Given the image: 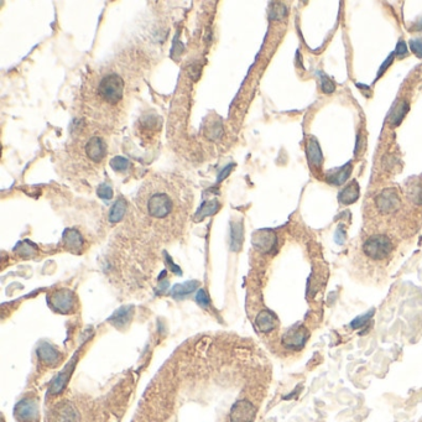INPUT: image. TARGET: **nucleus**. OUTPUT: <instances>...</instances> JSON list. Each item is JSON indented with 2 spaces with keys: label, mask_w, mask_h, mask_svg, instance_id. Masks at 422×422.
I'll return each mask as SVG.
<instances>
[{
  "label": "nucleus",
  "mask_w": 422,
  "mask_h": 422,
  "mask_svg": "<svg viewBox=\"0 0 422 422\" xmlns=\"http://www.w3.org/2000/svg\"><path fill=\"white\" fill-rule=\"evenodd\" d=\"M308 339V331L303 326L297 325L283 336V343L289 349H301Z\"/></svg>",
  "instance_id": "obj_5"
},
{
  "label": "nucleus",
  "mask_w": 422,
  "mask_h": 422,
  "mask_svg": "<svg viewBox=\"0 0 422 422\" xmlns=\"http://www.w3.org/2000/svg\"><path fill=\"white\" fill-rule=\"evenodd\" d=\"M232 168H233V165H230V166H229V167H228V166H227V167H226V168H224V170H223V171H222V172H221V176H219V179H218V182H221V181H222V180H223V179H224V177H227V175H228V173H229V172H230V170H232Z\"/></svg>",
  "instance_id": "obj_36"
},
{
  "label": "nucleus",
  "mask_w": 422,
  "mask_h": 422,
  "mask_svg": "<svg viewBox=\"0 0 422 422\" xmlns=\"http://www.w3.org/2000/svg\"><path fill=\"white\" fill-rule=\"evenodd\" d=\"M98 196L103 199H111L113 196V191L108 185H100L98 187Z\"/></svg>",
  "instance_id": "obj_30"
},
{
  "label": "nucleus",
  "mask_w": 422,
  "mask_h": 422,
  "mask_svg": "<svg viewBox=\"0 0 422 422\" xmlns=\"http://www.w3.org/2000/svg\"><path fill=\"white\" fill-rule=\"evenodd\" d=\"M364 253L374 260H382L389 257L393 250V241L386 235H373L364 243Z\"/></svg>",
  "instance_id": "obj_3"
},
{
  "label": "nucleus",
  "mask_w": 422,
  "mask_h": 422,
  "mask_svg": "<svg viewBox=\"0 0 422 422\" xmlns=\"http://www.w3.org/2000/svg\"><path fill=\"white\" fill-rule=\"evenodd\" d=\"M288 14V10H286V7L283 4H274L270 9V18L275 19V20H281L284 19Z\"/></svg>",
  "instance_id": "obj_26"
},
{
  "label": "nucleus",
  "mask_w": 422,
  "mask_h": 422,
  "mask_svg": "<svg viewBox=\"0 0 422 422\" xmlns=\"http://www.w3.org/2000/svg\"><path fill=\"white\" fill-rule=\"evenodd\" d=\"M63 241L66 244L67 249H69L71 252L78 253L83 248V239L81 237L80 233L75 229H68L64 232Z\"/></svg>",
  "instance_id": "obj_17"
},
{
  "label": "nucleus",
  "mask_w": 422,
  "mask_h": 422,
  "mask_svg": "<svg viewBox=\"0 0 422 422\" xmlns=\"http://www.w3.org/2000/svg\"><path fill=\"white\" fill-rule=\"evenodd\" d=\"M411 199L418 206H422V186H417L411 191Z\"/></svg>",
  "instance_id": "obj_31"
},
{
  "label": "nucleus",
  "mask_w": 422,
  "mask_h": 422,
  "mask_svg": "<svg viewBox=\"0 0 422 422\" xmlns=\"http://www.w3.org/2000/svg\"><path fill=\"white\" fill-rule=\"evenodd\" d=\"M306 153H307V159L311 166L320 167V166L322 165L323 155H322V150H321L319 143H317V140H314V139L308 140L307 146H306Z\"/></svg>",
  "instance_id": "obj_15"
},
{
  "label": "nucleus",
  "mask_w": 422,
  "mask_h": 422,
  "mask_svg": "<svg viewBox=\"0 0 422 422\" xmlns=\"http://www.w3.org/2000/svg\"><path fill=\"white\" fill-rule=\"evenodd\" d=\"M257 415V409L248 400H239L230 410V422H253Z\"/></svg>",
  "instance_id": "obj_6"
},
{
  "label": "nucleus",
  "mask_w": 422,
  "mask_h": 422,
  "mask_svg": "<svg viewBox=\"0 0 422 422\" xmlns=\"http://www.w3.org/2000/svg\"><path fill=\"white\" fill-rule=\"evenodd\" d=\"M394 56H395V53H392V55L389 56V57H388V60L384 62V63H382V66H381V68L379 69V73H378V78L379 77H381V75L382 73H384L385 71H386L388 68H389V64H392L393 63V61H394Z\"/></svg>",
  "instance_id": "obj_33"
},
{
  "label": "nucleus",
  "mask_w": 422,
  "mask_h": 422,
  "mask_svg": "<svg viewBox=\"0 0 422 422\" xmlns=\"http://www.w3.org/2000/svg\"><path fill=\"white\" fill-rule=\"evenodd\" d=\"M277 325V319L272 312L264 309L257 317V326L261 332H270L274 330Z\"/></svg>",
  "instance_id": "obj_14"
},
{
  "label": "nucleus",
  "mask_w": 422,
  "mask_h": 422,
  "mask_svg": "<svg viewBox=\"0 0 422 422\" xmlns=\"http://www.w3.org/2000/svg\"><path fill=\"white\" fill-rule=\"evenodd\" d=\"M359 191L361 190H359L358 182L357 181L350 182L349 185L345 186V187L339 192V195H338L339 203L345 204V206L354 203V202L359 198Z\"/></svg>",
  "instance_id": "obj_13"
},
{
  "label": "nucleus",
  "mask_w": 422,
  "mask_h": 422,
  "mask_svg": "<svg viewBox=\"0 0 422 422\" xmlns=\"http://www.w3.org/2000/svg\"><path fill=\"white\" fill-rule=\"evenodd\" d=\"M126 212V201L125 199L120 198L115 202V204L112 208L111 213H109V221L112 223H117V222L122 221V218L125 215Z\"/></svg>",
  "instance_id": "obj_20"
},
{
  "label": "nucleus",
  "mask_w": 422,
  "mask_h": 422,
  "mask_svg": "<svg viewBox=\"0 0 422 422\" xmlns=\"http://www.w3.org/2000/svg\"><path fill=\"white\" fill-rule=\"evenodd\" d=\"M410 49L413 55H416L417 57H422V39H412L409 42Z\"/></svg>",
  "instance_id": "obj_29"
},
{
  "label": "nucleus",
  "mask_w": 422,
  "mask_h": 422,
  "mask_svg": "<svg viewBox=\"0 0 422 422\" xmlns=\"http://www.w3.org/2000/svg\"><path fill=\"white\" fill-rule=\"evenodd\" d=\"M198 285L199 284L197 283V281H190V283L181 284V285L175 286L172 294L175 297H184L186 296V295L191 294L193 290H196L197 288H198Z\"/></svg>",
  "instance_id": "obj_23"
},
{
  "label": "nucleus",
  "mask_w": 422,
  "mask_h": 422,
  "mask_svg": "<svg viewBox=\"0 0 422 422\" xmlns=\"http://www.w3.org/2000/svg\"><path fill=\"white\" fill-rule=\"evenodd\" d=\"M394 53H395V55L398 56V57H400V58L406 57V55H407V47H406V45H405L404 41L399 42L398 46H396L395 52H394Z\"/></svg>",
  "instance_id": "obj_32"
},
{
  "label": "nucleus",
  "mask_w": 422,
  "mask_h": 422,
  "mask_svg": "<svg viewBox=\"0 0 422 422\" xmlns=\"http://www.w3.org/2000/svg\"><path fill=\"white\" fill-rule=\"evenodd\" d=\"M375 204L381 213H393L400 208L401 199L394 188H386L376 196Z\"/></svg>",
  "instance_id": "obj_4"
},
{
  "label": "nucleus",
  "mask_w": 422,
  "mask_h": 422,
  "mask_svg": "<svg viewBox=\"0 0 422 422\" xmlns=\"http://www.w3.org/2000/svg\"><path fill=\"white\" fill-rule=\"evenodd\" d=\"M50 303L56 311L66 313V312L71 311L73 306H75V297H73V294L69 290H61V291L55 292L52 295L51 299H50Z\"/></svg>",
  "instance_id": "obj_7"
},
{
  "label": "nucleus",
  "mask_w": 422,
  "mask_h": 422,
  "mask_svg": "<svg viewBox=\"0 0 422 422\" xmlns=\"http://www.w3.org/2000/svg\"><path fill=\"white\" fill-rule=\"evenodd\" d=\"M232 249L239 250L243 243V227L240 223H233L232 224Z\"/></svg>",
  "instance_id": "obj_21"
},
{
  "label": "nucleus",
  "mask_w": 422,
  "mask_h": 422,
  "mask_svg": "<svg viewBox=\"0 0 422 422\" xmlns=\"http://www.w3.org/2000/svg\"><path fill=\"white\" fill-rule=\"evenodd\" d=\"M412 29H413V30H417V31L422 30V18H421V19H418L417 22H416V24L413 25Z\"/></svg>",
  "instance_id": "obj_37"
},
{
  "label": "nucleus",
  "mask_w": 422,
  "mask_h": 422,
  "mask_svg": "<svg viewBox=\"0 0 422 422\" xmlns=\"http://www.w3.org/2000/svg\"><path fill=\"white\" fill-rule=\"evenodd\" d=\"M350 173H351V165L347 164L343 166V167H340L338 168V170L334 171V172L328 173L327 181L330 182L331 185L340 186L344 184L348 179H349Z\"/></svg>",
  "instance_id": "obj_18"
},
{
  "label": "nucleus",
  "mask_w": 422,
  "mask_h": 422,
  "mask_svg": "<svg viewBox=\"0 0 422 422\" xmlns=\"http://www.w3.org/2000/svg\"><path fill=\"white\" fill-rule=\"evenodd\" d=\"M15 413L22 421H36L39 418V406L33 399H24L16 405Z\"/></svg>",
  "instance_id": "obj_8"
},
{
  "label": "nucleus",
  "mask_w": 422,
  "mask_h": 422,
  "mask_svg": "<svg viewBox=\"0 0 422 422\" xmlns=\"http://www.w3.org/2000/svg\"><path fill=\"white\" fill-rule=\"evenodd\" d=\"M409 103L406 100H399L395 106L393 107L392 112H390L389 115V122L394 126H399L401 124L402 120H404L405 115L409 112Z\"/></svg>",
  "instance_id": "obj_16"
},
{
  "label": "nucleus",
  "mask_w": 422,
  "mask_h": 422,
  "mask_svg": "<svg viewBox=\"0 0 422 422\" xmlns=\"http://www.w3.org/2000/svg\"><path fill=\"white\" fill-rule=\"evenodd\" d=\"M124 82L118 75L104 76L98 87V94L109 104H117L123 98Z\"/></svg>",
  "instance_id": "obj_2"
},
{
  "label": "nucleus",
  "mask_w": 422,
  "mask_h": 422,
  "mask_svg": "<svg viewBox=\"0 0 422 422\" xmlns=\"http://www.w3.org/2000/svg\"><path fill=\"white\" fill-rule=\"evenodd\" d=\"M111 166L115 171H125L129 167V161L122 156H115L111 161Z\"/></svg>",
  "instance_id": "obj_28"
},
{
  "label": "nucleus",
  "mask_w": 422,
  "mask_h": 422,
  "mask_svg": "<svg viewBox=\"0 0 422 422\" xmlns=\"http://www.w3.org/2000/svg\"><path fill=\"white\" fill-rule=\"evenodd\" d=\"M319 75L321 78V88H322L323 93H326V94H331V93H333L334 89H336V86H334L333 81H332L331 78H328L326 75H323V73H319Z\"/></svg>",
  "instance_id": "obj_27"
},
{
  "label": "nucleus",
  "mask_w": 422,
  "mask_h": 422,
  "mask_svg": "<svg viewBox=\"0 0 422 422\" xmlns=\"http://www.w3.org/2000/svg\"><path fill=\"white\" fill-rule=\"evenodd\" d=\"M340 237H342L343 239H345V232L342 229V228L339 227L338 230H337V233H336V237H334V238H336V241L338 244H342V243H340Z\"/></svg>",
  "instance_id": "obj_35"
},
{
  "label": "nucleus",
  "mask_w": 422,
  "mask_h": 422,
  "mask_svg": "<svg viewBox=\"0 0 422 422\" xmlns=\"http://www.w3.org/2000/svg\"><path fill=\"white\" fill-rule=\"evenodd\" d=\"M197 301H198V303H201L202 306L208 305V297L203 290H199L198 294H197Z\"/></svg>",
  "instance_id": "obj_34"
},
{
  "label": "nucleus",
  "mask_w": 422,
  "mask_h": 422,
  "mask_svg": "<svg viewBox=\"0 0 422 422\" xmlns=\"http://www.w3.org/2000/svg\"><path fill=\"white\" fill-rule=\"evenodd\" d=\"M144 207L149 216L156 219H164L172 212L173 202L167 193L154 191L145 198Z\"/></svg>",
  "instance_id": "obj_1"
},
{
  "label": "nucleus",
  "mask_w": 422,
  "mask_h": 422,
  "mask_svg": "<svg viewBox=\"0 0 422 422\" xmlns=\"http://www.w3.org/2000/svg\"><path fill=\"white\" fill-rule=\"evenodd\" d=\"M38 354L39 358H40L42 362L46 363V364H55V363H57L58 359H60V354L53 349L52 347H50L49 344H46V343L39 347Z\"/></svg>",
  "instance_id": "obj_19"
},
{
  "label": "nucleus",
  "mask_w": 422,
  "mask_h": 422,
  "mask_svg": "<svg viewBox=\"0 0 422 422\" xmlns=\"http://www.w3.org/2000/svg\"><path fill=\"white\" fill-rule=\"evenodd\" d=\"M75 362H76V358H73V361L71 364L67 365L66 368H64V370L62 371L61 374H58L57 378L55 379V380L52 381L51 384V388H50V393L52 394V395H56V394H60L62 390L66 388L67 382H68V379L69 376H71V373L73 370V367H75Z\"/></svg>",
  "instance_id": "obj_11"
},
{
  "label": "nucleus",
  "mask_w": 422,
  "mask_h": 422,
  "mask_svg": "<svg viewBox=\"0 0 422 422\" xmlns=\"http://www.w3.org/2000/svg\"><path fill=\"white\" fill-rule=\"evenodd\" d=\"M78 412L72 404H62L55 411V422H77Z\"/></svg>",
  "instance_id": "obj_12"
},
{
  "label": "nucleus",
  "mask_w": 422,
  "mask_h": 422,
  "mask_svg": "<svg viewBox=\"0 0 422 422\" xmlns=\"http://www.w3.org/2000/svg\"><path fill=\"white\" fill-rule=\"evenodd\" d=\"M86 151L89 159L93 160L94 162H99V161H102V160L104 159V156H106L107 145H106V143L100 139V137L93 136L92 139L88 142V144H87Z\"/></svg>",
  "instance_id": "obj_10"
},
{
  "label": "nucleus",
  "mask_w": 422,
  "mask_h": 422,
  "mask_svg": "<svg viewBox=\"0 0 422 422\" xmlns=\"http://www.w3.org/2000/svg\"><path fill=\"white\" fill-rule=\"evenodd\" d=\"M373 314H374V311H373V309H371V311L367 312V313L363 314V316H358L356 320L351 321L350 327L353 328V330H358V328L364 327V326L367 325L368 322H369L371 317H373Z\"/></svg>",
  "instance_id": "obj_25"
},
{
  "label": "nucleus",
  "mask_w": 422,
  "mask_h": 422,
  "mask_svg": "<svg viewBox=\"0 0 422 422\" xmlns=\"http://www.w3.org/2000/svg\"><path fill=\"white\" fill-rule=\"evenodd\" d=\"M131 309L130 308H122L119 311H117L114 313V316L112 317V322L114 323L117 327H122V326L125 325L131 317Z\"/></svg>",
  "instance_id": "obj_24"
},
{
  "label": "nucleus",
  "mask_w": 422,
  "mask_h": 422,
  "mask_svg": "<svg viewBox=\"0 0 422 422\" xmlns=\"http://www.w3.org/2000/svg\"><path fill=\"white\" fill-rule=\"evenodd\" d=\"M254 245L263 253H271L277 243L276 235L271 230H260L254 235Z\"/></svg>",
  "instance_id": "obj_9"
},
{
  "label": "nucleus",
  "mask_w": 422,
  "mask_h": 422,
  "mask_svg": "<svg viewBox=\"0 0 422 422\" xmlns=\"http://www.w3.org/2000/svg\"><path fill=\"white\" fill-rule=\"evenodd\" d=\"M218 208H219V203L216 201V199L207 202V203H204L203 206L199 208V210L197 212L196 219H197V221H202L204 217L215 215L217 210H218Z\"/></svg>",
  "instance_id": "obj_22"
}]
</instances>
